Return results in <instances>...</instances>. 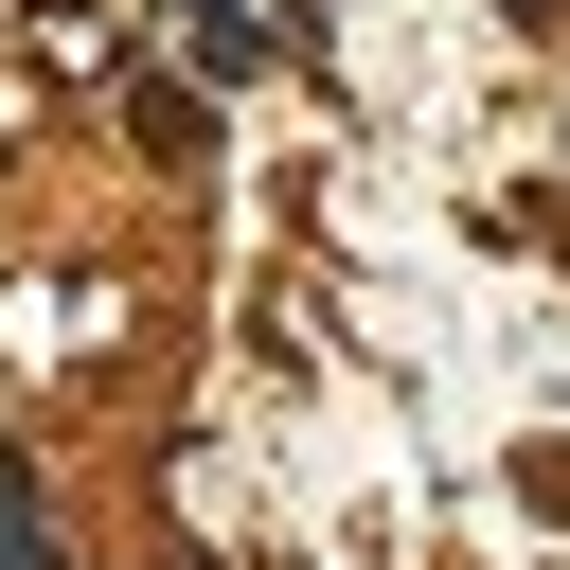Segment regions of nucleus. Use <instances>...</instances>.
<instances>
[{
  "label": "nucleus",
  "instance_id": "nucleus-3",
  "mask_svg": "<svg viewBox=\"0 0 570 570\" xmlns=\"http://www.w3.org/2000/svg\"><path fill=\"white\" fill-rule=\"evenodd\" d=\"M517 18H570V0H517Z\"/></svg>",
  "mask_w": 570,
  "mask_h": 570
},
{
  "label": "nucleus",
  "instance_id": "nucleus-2",
  "mask_svg": "<svg viewBox=\"0 0 570 570\" xmlns=\"http://www.w3.org/2000/svg\"><path fill=\"white\" fill-rule=\"evenodd\" d=\"M178 18H196V53H214V71H249V53H267V18H249V0H178Z\"/></svg>",
  "mask_w": 570,
  "mask_h": 570
},
{
  "label": "nucleus",
  "instance_id": "nucleus-1",
  "mask_svg": "<svg viewBox=\"0 0 570 570\" xmlns=\"http://www.w3.org/2000/svg\"><path fill=\"white\" fill-rule=\"evenodd\" d=\"M0 570H53V517H36V463L0 445Z\"/></svg>",
  "mask_w": 570,
  "mask_h": 570
}]
</instances>
